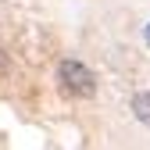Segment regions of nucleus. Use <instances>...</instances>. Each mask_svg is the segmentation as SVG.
<instances>
[{"instance_id":"1","label":"nucleus","mask_w":150,"mask_h":150,"mask_svg":"<svg viewBox=\"0 0 150 150\" xmlns=\"http://www.w3.org/2000/svg\"><path fill=\"white\" fill-rule=\"evenodd\" d=\"M57 82H61L64 93L82 97V100H89L93 93H97V75H93L82 61H61L57 64Z\"/></svg>"},{"instance_id":"2","label":"nucleus","mask_w":150,"mask_h":150,"mask_svg":"<svg viewBox=\"0 0 150 150\" xmlns=\"http://www.w3.org/2000/svg\"><path fill=\"white\" fill-rule=\"evenodd\" d=\"M132 115L139 118V125L150 129V93H136L132 97Z\"/></svg>"},{"instance_id":"4","label":"nucleus","mask_w":150,"mask_h":150,"mask_svg":"<svg viewBox=\"0 0 150 150\" xmlns=\"http://www.w3.org/2000/svg\"><path fill=\"white\" fill-rule=\"evenodd\" d=\"M4 68H7V64H4V57H0V71H4Z\"/></svg>"},{"instance_id":"3","label":"nucleus","mask_w":150,"mask_h":150,"mask_svg":"<svg viewBox=\"0 0 150 150\" xmlns=\"http://www.w3.org/2000/svg\"><path fill=\"white\" fill-rule=\"evenodd\" d=\"M143 40H146V47H150V25H146V29H143Z\"/></svg>"}]
</instances>
